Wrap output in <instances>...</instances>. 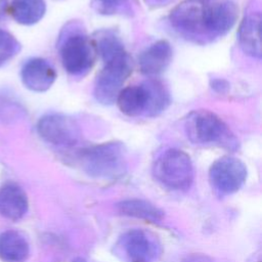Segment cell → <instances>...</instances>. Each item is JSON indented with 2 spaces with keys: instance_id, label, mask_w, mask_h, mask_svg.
<instances>
[{
  "instance_id": "cell-3",
  "label": "cell",
  "mask_w": 262,
  "mask_h": 262,
  "mask_svg": "<svg viewBox=\"0 0 262 262\" xmlns=\"http://www.w3.org/2000/svg\"><path fill=\"white\" fill-rule=\"evenodd\" d=\"M131 73L132 60L126 50L105 60L103 69L95 79L93 89L95 99L104 105L116 102L125 81Z\"/></svg>"
},
{
  "instance_id": "cell-11",
  "label": "cell",
  "mask_w": 262,
  "mask_h": 262,
  "mask_svg": "<svg viewBox=\"0 0 262 262\" xmlns=\"http://www.w3.org/2000/svg\"><path fill=\"white\" fill-rule=\"evenodd\" d=\"M56 79L54 68L44 58L35 57L28 60L21 69V80L25 86L35 92L48 90Z\"/></svg>"
},
{
  "instance_id": "cell-13",
  "label": "cell",
  "mask_w": 262,
  "mask_h": 262,
  "mask_svg": "<svg viewBox=\"0 0 262 262\" xmlns=\"http://www.w3.org/2000/svg\"><path fill=\"white\" fill-rule=\"evenodd\" d=\"M172 53V48L168 41L159 40L152 43L138 57L140 72L150 77L161 74L170 64Z\"/></svg>"
},
{
  "instance_id": "cell-17",
  "label": "cell",
  "mask_w": 262,
  "mask_h": 262,
  "mask_svg": "<svg viewBox=\"0 0 262 262\" xmlns=\"http://www.w3.org/2000/svg\"><path fill=\"white\" fill-rule=\"evenodd\" d=\"M10 11L12 17L21 25H34L45 14L44 0H12Z\"/></svg>"
},
{
  "instance_id": "cell-9",
  "label": "cell",
  "mask_w": 262,
  "mask_h": 262,
  "mask_svg": "<svg viewBox=\"0 0 262 262\" xmlns=\"http://www.w3.org/2000/svg\"><path fill=\"white\" fill-rule=\"evenodd\" d=\"M121 245L129 262H155L160 254L156 238L142 229L127 231L122 236Z\"/></svg>"
},
{
  "instance_id": "cell-27",
  "label": "cell",
  "mask_w": 262,
  "mask_h": 262,
  "mask_svg": "<svg viewBox=\"0 0 262 262\" xmlns=\"http://www.w3.org/2000/svg\"><path fill=\"white\" fill-rule=\"evenodd\" d=\"M201 1H203V2H206V3H208L209 1H211V0H201Z\"/></svg>"
},
{
  "instance_id": "cell-21",
  "label": "cell",
  "mask_w": 262,
  "mask_h": 262,
  "mask_svg": "<svg viewBox=\"0 0 262 262\" xmlns=\"http://www.w3.org/2000/svg\"><path fill=\"white\" fill-rule=\"evenodd\" d=\"M130 0H92L91 7L99 14L112 15L121 12Z\"/></svg>"
},
{
  "instance_id": "cell-16",
  "label": "cell",
  "mask_w": 262,
  "mask_h": 262,
  "mask_svg": "<svg viewBox=\"0 0 262 262\" xmlns=\"http://www.w3.org/2000/svg\"><path fill=\"white\" fill-rule=\"evenodd\" d=\"M30 254L29 243L16 230L0 233V260L2 262H25Z\"/></svg>"
},
{
  "instance_id": "cell-15",
  "label": "cell",
  "mask_w": 262,
  "mask_h": 262,
  "mask_svg": "<svg viewBox=\"0 0 262 262\" xmlns=\"http://www.w3.org/2000/svg\"><path fill=\"white\" fill-rule=\"evenodd\" d=\"M116 102L119 110L128 117L146 116L148 108V92L144 82L139 85H131L123 88Z\"/></svg>"
},
{
  "instance_id": "cell-2",
  "label": "cell",
  "mask_w": 262,
  "mask_h": 262,
  "mask_svg": "<svg viewBox=\"0 0 262 262\" xmlns=\"http://www.w3.org/2000/svg\"><path fill=\"white\" fill-rule=\"evenodd\" d=\"M184 129L188 139L194 144H214L228 150L238 147V141L229 127L210 111L198 110L189 113L184 122Z\"/></svg>"
},
{
  "instance_id": "cell-1",
  "label": "cell",
  "mask_w": 262,
  "mask_h": 262,
  "mask_svg": "<svg viewBox=\"0 0 262 262\" xmlns=\"http://www.w3.org/2000/svg\"><path fill=\"white\" fill-rule=\"evenodd\" d=\"M82 169L90 176L101 179L121 177L127 169L126 150L118 141H110L83 148L78 154Z\"/></svg>"
},
{
  "instance_id": "cell-8",
  "label": "cell",
  "mask_w": 262,
  "mask_h": 262,
  "mask_svg": "<svg viewBox=\"0 0 262 262\" xmlns=\"http://www.w3.org/2000/svg\"><path fill=\"white\" fill-rule=\"evenodd\" d=\"M212 187L221 194L237 191L247 179V167L237 158L222 157L216 160L209 171Z\"/></svg>"
},
{
  "instance_id": "cell-22",
  "label": "cell",
  "mask_w": 262,
  "mask_h": 262,
  "mask_svg": "<svg viewBox=\"0 0 262 262\" xmlns=\"http://www.w3.org/2000/svg\"><path fill=\"white\" fill-rule=\"evenodd\" d=\"M15 104L11 103L7 99H3L0 97V119L1 120H8L11 119L12 116L16 113Z\"/></svg>"
},
{
  "instance_id": "cell-6",
  "label": "cell",
  "mask_w": 262,
  "mask_h": 262,
  "mask_svg": "<svg viewBox=\"0 0 262 262\" xmlns=\"http://www.w3.org/2000/svg\"><path fill=\"white\" fill-rule=\"evenodd\" d=\"M95 46L82 33H70L60 45V58L64 70L73 76H84L92 68Z\"/></svg>"
},
{
  "instance_id": "cell-25",
  "label": "cell",
  "mask_w": 262,
  "mask_h": 262,
  "mask_svg": "<svg viewBox=\"0 0 262 262\" xmlns=\"http://www.w3.org/2000/svg\"><path fill=\"white\" fill-rule=\"evenodd\" d=\"M8 8V3L7 0H0V20L4 18Z\"/></svg>"
},
{
  "instance_id": "cell-26",
  "label": "cell",
  "mask_w": 262,
  "mask_h": 262,
  "mask_svg": "<svg viewBox=\"0 0 262 262\" xmlns=\"http://www.w3.org/2000/svg\"><path fill=\"white\" fill-rule=\"evenodd\" d=\"M152 1H156V2H165L167 0H152Z\"/></svg>"
},
{
  "instance_id": "cell-19",
  "label": "cell",
  "mask_w": 262,
  "mask_h": 262,
  "mask_svg": "<svg viewBox=\"0 0 262 262\" xmlns=\"http://www.w3.org/2000/svg\"><path fill=\"white\" fill-rule=\"evenodd\" d=\"M148 92V108L146 116L155 117L164 112L170 103V94L167 87L157 79L144 82Z\"/></svg>"
},
{
  "instance_id": "cell-10",
  "label": "cell",
  "mask_w": 262,
  "mask_h": 262,
  "mask_svg": "<svg viewBox=\"0 0 262 262\" xmlns=\"http://www.w3.org/2000/svg\"><path fill=\"white\" fill-rule=\"evenodd\" d=\"M238 16L236 4L230 0H224L207 5L206 26L211 38L225 35L235 25Z\"/></svg>"
},
{
  "instance_id": "cell-7",
  "label": "cell",
  "mask_w": 262,
  "mask_h": 262,
  "mask_svg": "<svg viewBox=\"0 0 262 262\" xmlns=\"http://www.w3.org/2000/svg\"><path fill=\"white\" fill-rule=\"evenodd\" d=\"M41 138L55 146L72 147L81 139V129L71 117L61 114H50L42 117L37 125Z\"/></svg>"
},
{
  "instance_id": "cell-24",
  "label": "cell",
  "mask_w": 262,
  "mask_h": 262,
  "mask_svg": "<svg viewBox=\"0 0 262 262\" xmlns=\"http://www.w3.org/2000/svg\"><path fill=\"white\" fill-rule=\"evenodd\" d=\"M212 87L219 92H223L224 89L227 88V84L225 83L224 80H214Z\"/></svg>"
},
{
  "instance_id": "cell-18",
  "label": "cell",
  "mask_w": 262,
  "mask_h": 262,
  "mask_svg": "<svg viewBox=\"0 0 262 262\" xmlns=\"http://www.w3.org/2000/svg\"><path fill=\"white\" fill-rule=\"evenodd\" d=\"M118 210L124 215L143 219L148 222H160L164 216L163 212L152 204L137 199L126 200L119 203Z\"/></svg>"
},
{
  "instance_id": "cell-14",
  "label": "cell",
  "mask_w": 262,
  "mask_h": 262,
  "mask_svg": "<svg viewBox=\"0 0 262 262\" xmlns=\"http://www.w3.org/2000/svg\"><path fill=\"white\" fill-rule=\"evenodd\" d=\"M29 201L24 189L15 183H5L0 187V214L11 220L21 219L28 211Z\"/></svg>"
},
{
  "instance_id": "cell-5",
  "label": "cell",
  "mask_w": 262,
  "mask_h": 262,
  "mask_svg": "<svg viewBox=\"0 0 262 262\" xmlns=\"http://www.w3.org/2000/svg\"><path fill=\"white\" fill-rule=\"evenodd\" d=\"M207 5L201 0H184L171 11V26L179 34L194 41L210 39L206 26Z\"/></svg>"
},
{
  "instance_id": "cell-20",
  "label": "cell",
  "mask_w": 262,
  "mask_h": 262,
  "mask_svg": "<svg viewBox=\"0 0 262 262\" xmlns=\"http://www.w3.org/2000/svg\"><path fill=\"white\" fill-rule=\"evenodd\" d=\"M19 49V42L9 32L0 29V66L12 58Z\"/></svg>"
},
{
  "instance_id": "cell-4",
  "label": "cell",
  "mask_w": 262,
  "mask_h": 262,
  "mask_svg": "<svg viewBox=\"0 0 262 262\" xmlns=\"http://www.w3.org/2000/svg\"><path fill=\"white\" fill-rule=\"evenodd\" d=\"M154 174L164 186L175 190L187 189L194 177L189 156L178 148H169L157 159Z\"/></svg>"
},
{
  "instance_id": "cell-12",
  "label": "cell",
  "mask_w": 262,
  "mask_h": 262,
  "mask_svg": "<svg viewBox=\"0 0 262 262\" xmlns=\"http://www.w3.org/2000/svg\"><path fill=\"white\" fill-rule=\"evenodd\" d=\"M261 12L254 7L247 11L238 29V43L243 51L255 58L261 57Z\"/></svg>"
},
{
  "instance_id": "cell-23",
  "label": "cell",
  "mask_w": 262,
  "mask_h": 262,
  "mask_svg": "<svg viewBox=\"0 0 262 262\" xmlns=\"http://www.w3.org/2000/svg\"><path fill=\"white\" fill-rule=\"evenodd\" d=\"M182 262H213V260L206 255L193 254L186 257Z\"/></svg>"
}]
</instances>
